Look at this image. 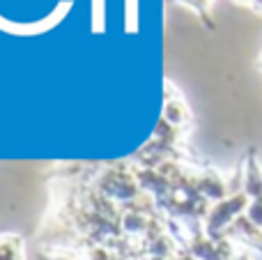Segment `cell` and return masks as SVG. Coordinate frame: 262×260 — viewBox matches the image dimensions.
Instances as JSON below:
<instances>
[{"label": "cell", "instance_id": "obj_1", "mask_svg": "<svg viewBox=\"0 0 262 260\" xmlns=\"http://www.w3.org/2000/svg\"><path fill=\"white\" fill-rule=\"evenodd\" d=\"M0 260H23L21 256V242L16 237L0 242Z\"/></svg>", "mask_w": 262, "mask_h": 260}]
</instances>
